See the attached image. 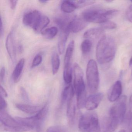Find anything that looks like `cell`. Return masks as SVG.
<instances>
[{
  "label": "cell",
  "instance_id": "11",
  "mask_svg": "<svg viewBox=\"0 0 132 132\" xmlns=\"http://www.w3.org/2000/svg\"><path fill=\"white\" fill-rule=\"evenodd\" d=\"M75 90L71 93L67 100V117L70 126L74 124L76 115V104L74 100Z\"/></svg>",
  "mask_w": 132,
  "mask_h": 132
},
{
  "label": "cell",
  "instance_id": "13",
  "mask_svg": "<svg viewBox=\"0 0 132 132\" xmlns=\"http://www.w3.org/2000/svg\"><path fill=\"white\" fill-rule=\"evenodd\" d=\"M103 98L102 93H97L89 96L86 99L85 107L89 110H92L98 106Z\"/></svg>",
  "mask_w": 132,
  "mask_h": 132
},
{
  "label": "cell",
  "instance_id": "9",
  "mask_svg": "<svg viewBox=\"0 0 132 132\" xmlns=\"http://www.w3.org/2000/svg\"><path fill=\"white\" fill-rule=\"evenodd\" d=\"M42 15L38 11L34 10L26 13L23 17V22L24 25L35 29Z\"/></svg>",
  "mask_w": 132,
  "mask_h": 132
},
{
  "label": "cell",
  "instance_id": "25",
  "mask_svg": "<svg viewBox=\"0 0 132 132\" xmlns=\"http://www.w3.org/2000/svg\"><path fill=\"white\" fill-rule=\"evenodd\" d=\"M50 22V20L47 16L42 15L38 24L34 30L37 33H40L47 26Z\"/></svg>",
  "mask_w": 132,
  "mask_h": 132
},
{
  "label": "cell",
  "instance_id": "19",
  "mask_svg": "<svg viewBox=\"0 0 132 132\" xmlns=\"http://www.w3.org/2000/svg\"><path fill=\"white\" fill-rule=\"evenodd\" d=\"M69 32L61 31L58 43V49L60 54H63L64 51L65 44L69 35Z\"/></svg>",
  "mask_w": 132,
  "mask_h": 132
},
{
  "label": "cell",
  "instance_id": "45",
  "mask_svg": "<svg viewBox=\"0 0 132 132\" xmlns=\"http://www.w3.org/2000/svg\"><path fill=\"white\" fill-rule=\"evenodd\" d=\"M132 132V129H131V132Z\"/></svg>",
  "mask_w": 132,
  "mask_h": 132
},
{
  "label": "cell",
  "instance_id": "5",
  "mask_svg": "<svg viewBox=\"0 0 132 132\" xmlns=\"http://www.w3.org/2000/svg\"><path fill=\"white\" fill-rule=\"evenodd\" d=\"M78 127L81 132H101L98 116L93 112L86 113L81 116Z\"/></svg>",
  "mask_w": 132,
  "mask_h": 132
},
{
  "label": "cell",
  "instance_id": "36",
  "mask_svg": "<svg viewBox=\"0 0 132 132\" xmlns=\"http://www.w3.org/2000/svg\"><path fill=\"white\" fill-rule=\"evenodd\" d=\"M11 10H14L16 8V6L17 5L18 1L16 0H10L9 1Z\"/></svg>",
  "mask_w": 132,
  "mask_h": 132
},
{
  "label": "cell",
  "instance_id": "17",
  "mask_svg": "<svg viewBox=\"0 0 132 132\" xmlns=\"http://www.w3.org/2000/svg\"><path fill=\"white\" fill-rule=\"evenodd\" d=\"M104 29L102 28H93L87 30L84 34L83 37L88 40H96L100 37H102Z\"/></svg>",
  "mask_w": 132,
  "mask_h": 132
},
{
  "label": "cell",
  "instance_id": "23",
  "mask_svg": "<svg viewBox=\"0 0 132 132\" xmlns=\"http://www.w3.org/2000/svg\"><path fill=\"white\" fill-rule=\"evenodd\" d=\"M52 74L55 75L57 73L60 65V60L59 55L56 52L52 54L51 58Z\"/></svg>",
  "mask_w": 132,
  "mask_h": 132
},
{
  "label": "cell",
  "instance_id": "22",
  "mask_svg": "<svg viewBox=\"0 0 132 132\" xmlns=\"http://www.w3.org/2000/svg\"><path fill=\"white\" fill-rule=\"evenodd\" d=\"M63 79L66 84L71 85L72 79V69L71 64L64 65L63 72Z\"/></svg>",
  "mask_w": 132,
  "mask_h": 132
},
{
  "label": "cell",
  "instance_id": "46",
  "mask_svg": "<svg viewBox=\"0 0 132 132\" xmlns=\"http://www.w3.org/2000/svg\"><path fill=\"white\" fill-rule=\"evenodd\" d=\"M131 75H132V72H131Z\"/></svg>",
  "mask_w": 132,
  "mask_h": 132
},
{
  "label": "cell",
  "instance_id": "16",
  "mask_svg": "<svg viewBox=\"0 0 132 132\" xmlns=\"http://www.w3.org/2000/svg\"><path fill=\"white\" fill-rule=\"evenodd\" d=\"M15 105L16 107L21 111L28 114L37 113L43 107V106L41 105H33L20 103H17Z\"/></svg>",
  "mask_w": 132,
  "mask_h": 132
},
{
  "label": "cell",
  "instance_id": "28",
  "mask_svg": "<svg viewBox=\"0 0 132 132\" xmlns=\"http://www.w3.org/2000/svg\"><path fill=\"white\" fill-rule=\"evenodd\" d=\"M76 8H80L91 5L95 3L94 1H72Z\"/></svg>",
  "mask_w": 132,
  "mask_h": 132
},
{
  "label": "cell",
  "instance_id": "32",
  "mask_svg": "<svg viewBox=\"0 0 132 132\" xmlns=\"http://www.w3.org/2000/svg\"><path fill=\"white\" fill-rule=\"evenodd\" d=\"M20 95L22 98L25 100L28 101V95L25 89L23 87H21L20 88Z\"/></svg>",
  "mask_w": 132,
  "mask_h": 132
},
{
  "label": "cell",
  "instance_id": "37",
  "mask_svg": "<svg viewBox=\"0 0 132 132\" xmlns=\"http://www.w3.org/2000/svg\"><path fill=\"white\" fill-rule=\"evenodd\" d=\"M0 91H1V96L3 97H7V93L6 92L4 88L2 86H1L0 87Z\"/></svg>",
  "mask_w": 132,
  "mask_h": 132
},
{
  "label": "cell",
  "instance_id": "7",
  "mask_svg": "<svg viewBox=\"0 0 132 132\" xmlns=\"http://www.w3.org/2000/svg\"><path fill=\"white\" fill-rule=\"evenodd\" d=\"M86 76L89 90L91 93H95L99 86L100 77L97 64L94 60H89L88 62Z\"/></svg>",
  "mask_w": 132,
  "mask_h": 132
},
{
  "label": "cell",
  "instance_id": "3",
  "mask_svg": "<svg viewBox=\"0 0 132 132\" xmlns=\"http://www.w3.org/2000/svg\"><path fill=\"white\" fill-rule=\"evenodd\" d=\"M117 10L90 8L84 11L81 16L87 22L102 24L116 16Z\"/></svg>",
  "mask_w": 132,
  "mask_h": 132
},
{
  "label": "cell",
  "instance_id": "43",
  "mask_svg": "<svg viewBox=\"0 0 132 132\" xmlns=\"http://www.w3.org/2000/svg\"><path fill=\"white\" fill-rule=\"evenodd\" d=\"M106 2H107V3H112V2H113V1H111V0H107V1H106Z\"/></svg>",
  "mask_w": 132,
  "mask_h": 132
},
{
  "label": "cell",
  "instance_id": "26",
  "mask_svg": "<svg viewBox=\"0 0 132 132\" xmlns=\"http://www.w3.org/2000/svg\"><path fill=\"white\" fill-rule=\"evenodd\" d=\"M74 90V87L71 84L68 85L65 87L62 91L61 95V101L62 103H64L66 100H68L71 93Z\"/></svg>",
  "mask_w": 132,
  "mask_h": 132
},
{
  "label": "cell",
  "instance_id": "12",
  "mask_svg": "<svg viewBox=\"0 0 132 132\" xmlns=\"http://www.w3.org/2000/svg\"><path fill=\"white\" fill-rule=\"evenodd\" d=\"M6 47L11 61L14 62L16 58V50L15 46L14 35L12 31L10 32L7 35L6 39Z\"/></svg>",
  "mask_w": 132,
  "mask_h": 132
},
{
  "label": "cell",
  "instance_id": "8",
  "mask_svg": "<svg viewBox=\"0 0 132 132\" xmlns=\"http://www.w3.org/2000/svg\"><path fill=\"white\" fill-rule=\"evenodd\" d=\"M48 112V106L47 105L43 106L42 109L35 116L31 117H16L15 119L21 124L31 127L38 129L42 125Z\"/></svg>",
  "mask_w": 132,
  "mask_h": 132
},
{
  "label": "cell",
  "instance_id": "39",
  "mask_svg": "<svg viewBox=\"0 0 132 132\" xmlns=\"http://www.w3.org/2000/svg\"><path fill=\"white\" fill-rule=\"evenodd\" d=\"M18 51H19V52H20V53L22 52V51H23V48L21 45H19V46H18Z\"/></svg>",
  "mask_w": 132,
  "mask_h": 132
},
{
  "label": "cell",
  "instance_id": "41",
  "mask_svg": "<svg viewBox=\"0 0 132 132\" xmlns=\"http://www.w3.org/2000/svg\"><path fill=\"white\" fill-rule=\"evenodd\" d=\"M129 102L130 103L132 104V94L130 96V97L129 98Z\"/></svg>",
  "mask_w": 132,
  "mask_h": 132
},
{
  "label": "cell",
  "instance_id": "47",
  "mask_svg": "<svg viewBox=\"0 0 132 132\" xmlns=\"http://www.w3.org/2000/svg\"><path fill=\"white\" fill-rule=\"evenodd\" d=\"M131 3H132V1H131Z\"/></svg>",
  "mask_w": 132,
  "mask_h": 132
},
{
  "label": "cell",
  "instance_id": "31",
  "mask_svg": "<svg viewBox=\"0 0 132 132\" xmlns=\"http://www.w3.org/2000/svg\"><path fill=\"white\" fill-rule=\"evenodd\" d=\"M47 132H63V130L61 127L53 126L49 127L47 129Z\"/></svg>",
  "mask_w": 132,
  "mask_h": 132
},
{
  "label": "cell",
  "instance_id": "6",
  "mask_svg": "<svg viewBox=\"0 0 132 132\" xmlns=\"http://www.w3.org/2000/svg\"><path fill=\"white\" fill-rule=\"evenodd\" d=\"M0 120L4 129L13 132H23L28 131L32 128L24 126L18 122L6 111V110H1Z\"/></svg>",
  "mask_w": 132,
  "mask_h": 132
},
{
  "label": "cell",
  "instance_id": "44",
  "mask_svg": "<svg viewBox=\"0 0 132 132\" xmlns=\"http://www.w3.org/2000/svg\"><path fill=\"white\" fill-rule=\"evenodd\" d=\"M118 132H126V131H125V130H124V129H122L120 130V131H119Z\"/></svg>",
  "mask_w": 132,
  "mask_h": 132
},
{
  "label": "cell",
  "instance_id": "35",
  "mask_svg": "<svg viewBox=\"0 0 132 132\" xmlns=\"http://www.w3.org/2000/svg\"><path fill=\"white\" fill-rule=\"evenodd\" d=\"M6 73V69L5 67H3L1 68L0 73V80L1 82H3L4 81Z\"/></svg>",
  "mask_w": 132,
  "mask_h": 132
},
{
  "label": "cell",
  "instance_id": "21",
  "mask_svg": "<svg viewBox=\"0 0 132 132\" xmlns=\"http://www.w3.org/2000/svg\"><path fill=\"white\" fill-rule=\"evenodd\" d=\"M75 42L74 40L71 41L69 43L66 49L64 57V65L71 64V61L75 48Z\"/></svg>",
  "mask_w": 132,
  "mask_h": 132
},
{
  "label": "cell",
  "instance_id": "10",
  "mask_svg": "<svg viewBox=\"0 0 132 132\" xmlns=\"http://www.w3.org/2000/svg\"><path fill=\"white\" fill-rule=\"evenodd\" d=\"M75 16V15L71 14H62L55 18V22L61 29V31L70 33V26Z\"/></svg>",
  "mask_w": 132,
  "mask_h": 132
},
{
  "label": "cell",
  "instance_id": "29",
  "mask_svg": "<svg viewBox=\"0 0 132 132\" xmlns=\"http://www.w3.org/2000/svg\"><path fill=\"white\" fill-rule=\"evenodd\" d=\"M42 60L43 58L42 55L40 54L36 55L33 59L31 68H33L38 66L42 62Z\"/></svg>",
  "mask_w": 132,
  "mask_h": 132
},
{
  "label": "cell",
  "instance_id": "33",
  "mask_svg": "<svg viewBox=\"0 0 132 132\" xmlns=\"http://www.w3.org/2000/svg\"><path fill=\"white\" fill-rule=\"evenodd\" d=\"M126 16L128 20L132 23V4L129 7L127 10Z\"/></svg>",
  "mask_w": 132,
  "mask_h": 132
},
{
  "label": "cell",
  "instance_id": "4",
  "mask_svg": "<svg viewBox=\"0 0 132 132\" xmlns=\"http://www.w3.org/2000/svg\"><path fill=\"white\" fill-rule=\"evenodd\" d=\"M127 97L121 96L110 108L108 121L115 128H117L124 119L126 110Z\"/></svg>",
  "mask_w": 132,
  "mask_h": 132
},
{
  "label": "cell",
  "instance_id": "40",
  "mask_svg": "<svg viewBox=\"0 0 132 132\" xmlns=\"http://www.w3.org/2000/svg\"><path fill=\"white\" fill-rule=\"evenodd\" d=\"M39 2L40 3H47L48 2V1H45V0H42V1H40Z\"/></svg>",
  "mask_w": 132,
  "mask_h": 132
},
{
  "label": "cell",
  "instance_id": "15",
  "mask_svg": "<svg viewBox=\"0 0 132 132\" xmlns=\"http://www.w3.org/2000/svg\"><path fill=\"white\" fill-rule=\"evenodd\" d=\"M88 23L82 17L76 16L70 25V31L74 33L80 32L86 27Z\"/></svg>",
  "mask_w": 132,
  "mask_h": 132
},
{
  "label": "cell",
  "instance_id": "20",
  "mask_svg": "<svg viewBox=\"0 0 132 132\" xmlns=\"http://www.w3.org/2000/svg\"><path fill=\"white\" fill-rule=\"evenodd\" d=\"M61 8L62 11L66 14L71 13L77 9L72 1H62L61 4Z\"/></svg>",
  "mask_w": 132,
  "mask_h": 132
},
{
  "label": "cell",
  "instance_id": "18",
  "mask_svg": "<svg viewBox=\"0 0 132 132\" xmlns=\"http://www.w3.org/2000/svg\"><path fill=\"white\" fill-rule=\"evenodd\" d=\"M25 60L24 59H21L18 62L13 72L12 78L13 80L15 83H17L19 81L21 74L24 67Z\"/></svg>",
  "mask_w": 132,
  "mask_h": 132
},
{
  "label": "cell",
  "instance_id": "1",
  "mask_svg": "<svg viewBox=\"0 0 132 132\" xmlns=\"http://www.w3.org/2000/svg\"><path fill=\"white\" fill-rule=\"evenodd\" d=\"M116 51V43L112 37L103 35L98 42L96 48V57L100 64L111 62L115 57Z\"/></svg>",
  "mask_w": 132,
  "mask_h": 132
},
{
  "label": "cell",
  "instance_id": "2",
  "mask_svg": "<svg viewBox=\"0 0 132 132\" xmlns=\"http://www.w3.org/2000/svg\"><path fill=\"white\" fill-rule=\"evenodd\" d=\"M74 88L76 95L77 107L78 109H81L85 107L87 98L83 71L77 63L74 64Z\"/></svg>",
  "mask_w": 132,
  "mask_h": 132
},
{
  "label": "cell",
  "instance_id": "38",
  "mask_svg": "<svg viewBox=\"0 0 132 132\" xmlns=\"http://www.w3.org/2000/svg\"><path fill=\"white\" fill-rule=\"evenodd\" d=\"M3 21H2V18H1V27H0V34H1V36H2L3 33Z\"/></svg>",
  "mask_w": 132,
  "mask_h": 132
},
{
  "label": "cell",
  "instance_id": "42",
  "mask_svg": "<svg viewBox=\"0 0 132 132\" xmlns=\"http://www.w3.org/2000/svg\"><path fill=\"white\" fill-rule=\"evenodd\" d=\"M129 65L130 66L132 65V56L131 57V58H130V61Z\"/></svg>",
  "mask_w": 132,
  "mask_h": 132
},
{
  "label": "cell",
  "instance_id": "30",
  "mask_svg": "<svg viewBox=\"0 0 132 132\" xmlns=\"http://www.w3.org/2000/svg\"><path fill=\"white\" fill-rule=\"evenodd\" d=\"M101 24L102 28L103 29L112 30L117 28V24L115 23L109 21H106Z\"/></svg>",
  "mask_w": 132,
  "mask_h": 132
},
{
  "label": "cell",
  "instance_id": "24",
  "mask_svg": "<svg viewBox=\"0 0 132 132\" xmlns=\"http://www.w3.org/2000/svg\"><path fill=\"white\" fill-rule=\"evenodd\" d=\"M58 32V30L56 27H53L47 28L42 32V34L46 39L51 40L54 38L57 35Z\"/></svg>",
  "mask_w": 132,
  "mask_h": 132
},
{
  "label": "cell",
  "instance_id": "14",
  "mask_svg": "<svg viewBox=\"0 0 132 132\" xmlns=\"http://www.w3.org/2000/svg\"><path fill=\"white\" fill-rule=\"evenodd\" d=\"M122 91V83L120 81H117L110 89L108 95V98L110 102H116L121 97Z\"/></svg>",
  "mask_w": 132,
  "mask_h": 132
},
{
  "label": "cell",
  "instance_id": "27",
  "mask_svg": "<svg viewBox=\"0 0 132 132\" xmlns=\"http://www.w3.org/2000/svg\"><path fill=\"white\" fill-rule=\"evenodd\" d=\"M92 47V43L90 40L86 39L81 44V49L84 54H87L90 52Z\"/></svg>",
  "mask_w": 132,
  "mask_h": 132
},
{
  "label": "cell",
  "instance_id": "34",
  "mask_svg": "<svg viewBox=\"0 0 132 132\" xmlns=\"http://www.w3.org/2000/svg\"><path fill=\"white\" fill-rule=\"evenodd\" d=\"M7 106V103L3 97L1 96V110H6Z\"/></svg>",
  "mask_w": 132,
  "mask_h": 132
}]
</instances>
